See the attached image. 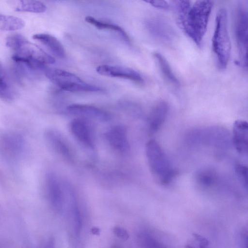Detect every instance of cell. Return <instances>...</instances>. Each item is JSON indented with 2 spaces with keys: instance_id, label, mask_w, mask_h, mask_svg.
<instances>
[{
  "instance_id": "cell-1",
  "label": "cell",
  "mask_w": 248,
  "mask_h": 248,
  "mask_svg": "<svg viewBox=\"0 0 248 248\" xmlns=\"http://www.w3.org/2000/svg\"><path fill=\"white\" fill-rule=\"evenodd\" d=\"M6 45L13 51L12 58L15 63L23 66L32 74L38 71L44 72L47 64L55 62L53 57L21 34L9 36Z\"/></svg>"
},
{
  "instance_id": "cell-2",
  "label": "cell",
  "mask_w": 248,
  "mask_h": 248,
  "mask_svg": "<svg viewBox=\"0 0 248 248\" xmlns=\"http://www.w3.org/2000/svg\"><path fill=\"white\" fill-rule=\"evenodd\" d=\"M212 7V0H196L180 27L198 46H201L206 31Z\"/></svg>"
},
{
  "instance_id": "cell-3",
  "label": "cell",
  "mask_w": 248,
  "mask_h": 248,
  "mask_svg": "<svg viewBox=\"0 0 248 248\" xmlns=\"http://www.w3.org/2000/svg\"><path fill=\"white\" fill-rule=\"evenodd\" d=\"M212 46L219 68L224 69L230 59L231 43L228 31L227 12L223 8H220L216 15Z\"/></svg>"
},
{
  "instance_id": "cell-4",
  "label": "cell",
  "mask_w": 248,
  "mask_h": 248,
  "mask_svg": "<svg viewBox=\"0 0 248 248\" xmlns=\"http://www.w3.org/2000/svg\"><path fill=\"white\" fill-rule=\"evenodd\" d=\"M146 154L150 170L155 177L162 185L170 183L178 172L171 168L158 142L155 140L148 141L146 145Z\"/></svg>"
},
{
  "instance_id": "cell-5",
  "label": "cell",
  "mask_w": 248,
  "mask_h": 248,
  "mask_svg": "<svg viewBox=\"0 0 248 248\" xmlns=\"http://www.w3.org/2000/svg\"><path fill=\"white\" fill-rule=\"evenodd\" d=\"M46 77L61 89L71 92H94L103 89L89 84L71 72L59 69L48 68L44 72Z\"/></svg>"
},
{
  "instance_id": "cell-6",
  "label": "cell",
  "mask_w": 248,
  "mask_h": 248,
  "mask_svg": "<svg viewBox=\"0 0 248 248\" xmlns=\"http://www.w3.org/2000/svg\"><path fill=\"white\" fill-rule=\"evenodd\" d=\"M248 14L243 6L239 7L236 25V39L239 52V64L247 68L248 66Z\"/></svg>"
},
{
  "instance_id": "cell-7",
  "label": "cell",
  "mask_w": 248,
  "mask_h": 248,
  "mask_svg": "<svg viewBox=\"0 0 248 248\" xmlns=\"http://www.w3.org/2000/svg\"><path fill=\"white\" fill-rule=\"evenodd\" d=\"M69 128L72 135L80 143L87 148L94 149L93 130L89 122L83 118H75L70 123Z\"/></svg>"
},
{
  "instance_id": "cell-8",
  "label": "cell",
  "mask_w": 248,
  "mask_h": 248,
  "mask_svg": "<svg viewBox=\"0 0 248 248\" xmlns=\"http://www.w3.org/2000/svg\"><path fill=\"white\" fill-rule=\"evenodd\" d=\"M96 71L99 74L106 77L128 79L138 83L143 81L138 72L125 66L103 64L97 66Z\"/></svg>"
},
{
  "instance_id": "cell-9",
  "label": "cell",
  "mask_w": 248,
  "mask_h": 248,
  "mask_svg": "<svg viewBox=\"0 0 248 248\" xmlns=\"http://www.w3.org/2000/svg\"><path fill=\"white\" fill-rule=\"evenodd\" d=\"M45 139L48 147L55 153L67 159H71V152L66 140L57 130L48 129L46 130Z\"/></svg>"
},
{
  "instance_id": "cell-10",
  "label": "cell",
  "mask_w": 248,
  "mask_h": 248,
  "mask_svg": "<svg viewBox=\"0 0 248 248\" xmlns=\"http://www.w3.org/2000/svg\"><path fill=\"white\" fill-rule=\"evenodd\" d=\"M105 137L110 146L119 152L126 153L129 151L130 145L124 126L117 125L111 127L106 131Z\"/></svg>"
},
{
  "instance_id": "cell-11",
  "label": "cell",
  "mask_w": 248,
  "mask_h": 248,
  "mask_svg": "<svg viewBox=\"0 0 248 248\" xmlns=\"http://www.w3.org/2000/svg\"><path fill=\"white\" fill-rule=\"evenodd\" d=\"M48 197L53 209L57 213L62 212L63 206V193L55 175L49 172L46 177Z\"/></svg>"
},
{
  "instance_id": "cell-12",
  "label": "cell",
  "mask_w": 248,
  "mask_h": 248,
  "mask_svg": "<svg viewBox=\"0 0 248 248\" xmlns=\"http://www.w3.org/2000/svg\"><path fill=\"white\" fill-rule=\"evenodd\" d=\"M67 111L72 114L100 121H107L110 119L109 114L106 111L93 106L72 104L66 108Z\"/></svg>"
},
{
  "instance_id": "cell-13",
  "label": "cell",
  "mask_w": 248,
  "mask_h": 248,
  "mask_svg": "<svg viewBox=\"0 0 248 248\" xmlns=\"http://www.w3.org/2000/svg\"><path fill=\"white\" fill-rule=\"evenodd\" d=\"M66 200L67 203L69 217L73 224V233L76 237L80 235L82 228V218L75 193L67 184L64 185Z\"/></svg>"
},
{
  "instance_id": "cell-14",
  "label": "cell",
  "mask_w": 248,
  "mask_h": 248,
  "mask_svg": "<svg viewBox=\"0 0 248 248\" xmlns=\"http://www.w3.org/2000/svg\"><path fill=\"white\" fill-rule=\"evenodd\" d=\"M148 25L150 32L159 41L169 42L174 37V30L161 17L157 16L151 19Z\"/></svg>"
},
{
  "instance_id": "cell-15",
  "label": "cell",
  "mask_w": 248,
  "mask_h": 248,
  "mask_svg": "<svg viewBox=\"0 0 248 248\" xmlns=\"http://www.w3.org/2000/svg\"><path fill=\"white\" fill-rule=\"evenodd\" d=\"M233 142L236 150L241 154H247L248 124L246 121H236L233 126Z\"/></svg>"
},
{
  "instance_id": "cell-16",
  "label": "cell",
  "mask_w": 248,
  "mask_h": 248,
  "mask_svg": "<svg viewBox=\"0 0 248 248\" xmlns=\"http://www.w3.org/2000/svg\"><path fill=\"white\" fill-rule=\"evenodd\" d=\"M168 112L167 103L163 101L158 102L153 108L148 119L151 133L156 132L165 122Z\"/></svg>"
},
{
  "instance_id": "cell-17",
  "label": "cell",
  "mask_w": 248,
  "mask_h": 248,
  "mask_svg": "<svg viewBox=\"0 0 248 248\" xmlns=\"http://www.w3.org/2000/svg\"><path fill=\"white\" fill-rule=\"evenodd\" d=\"M32 38L41 43L56 57L62 59L65 57L63 46L54 36L47 33H37L34 34Z\"/></svg>"
},
{
  "instance_id": "cell-18",
  "label": "cell",
  "mask_w": 248,
  "mask_h": 248,
  "mask_svg": "<svg viewBox=\"0 0 248 248\" xmlns=\"http://www.w3.org/2000/svg\"><path fill=\"white\" fill-rule=\"evenodd\" d=\"M8 2L16 11L40 13L46 10V6L37 0H8Z\"/></svg>"
},
{
  "instance_id": "cell-19",
  "label": "cell",
  "mask_w": 248,
  "mask_h": 248,
  "mask_svg": "<svg viewBox=\"0 0 248 248\" xmlns=\"http://www.w3.org/2000/svg\"><path fill=\"white\" fill-rule=\"evenodd\" d=\"M177 24L180 28L185 22L190 8V0H170Z\"/></svg>"
},
{
  "instance_id": "cell-20",
  "label": "cell",
  "mask_w": 248,
  "mask_h": 248,
  "mask_svg": "<svg viewBox=\"0 0 248 248\" xmlns=\"http://www.w3.org/2000/svg\"><path fill=\"white\" fill-rule=\"evenodd\" d=\"M153 56L164 78L171 84L179 85V81L166 58L161 54L156 52L154 53Z\"/></svg>"
},
{
  "instance_id": "cell-21",
  "label": "cell",
  "mask_w": 248,
  "mask_h": 248,
  "mask_svg": "<svg viewBox=\"0 0 248 248\" xmlns=\"http://www.w3.org/2000/svg\"><path fill=\"white\" fill-rule=\"evenodd\" d=\"M85 20L99 30H107L117 32L121 34L126 41H130L129 37L126 32L123 28L117 25L104 22L91 16H86Z\"/></svg>"
},
{
  "instance_id": "cell-22",
  "label": "cell",
  "mask_w": 248,
  "mask_h": 248,
  "mask_svg": "<svg viewBox=\"0 0 248 248\" xmlns=\"http://www.w3.org/2000/svg\"><path fill=\"white\" fill-rule=\"evenodd\" d=\"M25 22L21 18L0 14V29L7 31L19 30L24 26Z\"/></svg>"
},
{
  "instance_id": "cell-23",
  "label": "cell",
  "mask_w": 248,
  "mask_h": 248,
  "mask_svg": "<svg viewBox=\"0 0 248 248\" xmlns=\"http://www.w3.org/2000/svg\"><path fill=\"white\" fill-rule=\"evenodd\" d=\"M14 92L9 80L3 67L0 64V98L6 101L14 98Z\"/></svg>"
},
{
  "instance_id": "cell-24",
  "label": "cell",
  "mask_w": 248,
  "mask_h": 248,
  "mask_svg": "<svg viewBox=\"0 0 248 248\" xmlns=\"http://www.w3.org/2000/svg\"><path fill=\"white\" fill-rule=\"evenodd\" d=\"M196 179L201 186L208 187L212 186L216 180L215 171L210 169H204L199 170L196 175Z\"/></svg>"
},
{
  "instance_id": "cell-25",
  "label": "cell",
  "mask_w": 248,
  "mask_h": 248,
  "mask_svg": "<svg viewBox=\"0 0 248 248\" xmlns=\"http://www.w3.org/2000/svg\"><path fill=\"white\" fill-rule=\"evenodd\" d=\"M138 240L140 244L143 247L158 248L162 247L152 236L146 232L140 233L138 235Z\"/></svg>"
},
{
  "instance_id": "cell-26",
  "label": "cell",
  "mask_w": 248,
  "mask_h": 248,
  "mask_svg": "<svg viewBox=\"0 0 248 248\" xmlns=\"http://www.w3.org/2000/svg\"><path fill=\"white\" fill-rule=\"evenodd\" d=\"M235 172L246 189L248 188V168L247 166L237 164L235 166Z\"/></svg>"
},
{
  "instance_id": "cell-27",
  "label": "cell",
  "mask_w": 248,
  "mask_h": 248,
  "mask_svg": "<svg viewBox=\"0 0 248 248\" xmlns=\"http://www.w3.org/2000/svg\"><path fill=\"white\" fill-rule=\"evenodd\" d=\"M152 6L161 9L167 10L169 8V3L165 0H142Z\"/></svg>"
},
{
  "instance_id": "cell-28",
  "label": "cell",
  "mask_w": 248,
  "mask_h": 248,
  "mask_svg": "<svg viewBox=\"0 0 248 248\" xmlns=\"http://www.w3.org/2000/svg\"><path fill=\"white\" fill-rule=\"evenodd\" d=\"M113 232L118 237L124 240H127L129 238L128 232L123 228L120 227H114Z\"/></svg>"
},
{
  "instance_id": "cell-29",
  "label": "cell",
  "mask_w": 248,
  "mask_h": 248,
  "mask_svg": "<svg viewBox=\"0 0 248 248\" xmlns=\"http://www.w3.org/2000/svg\"><path fill=\"white\" fill-rule=\"evenodd\" d=\"M193 236L199 245L200 248L206 247L209 244V241L205 237L196 233L193 234Z\"/></svg>"
}]
</instances>
